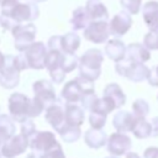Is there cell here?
<instances>
[{
	"label": "cell",
	"mask_w": 158,
	"mask_h": 158,
	"mask_svg": "<svg viewBox=\"0 0 158 158\" xmlns=\"http://www.w3.org/2000/svg\"><path fill=\"white\" fill-rule=\"evenodd\" d=\"M104 62V54L98 48L88 49L79 58V75L90 81H95L101 73V64Z\"/></svg>",
	"instance_id": "1"
},
{
	"label": "cell",
	"mask_w": 158,
	"mask_h": 158,
	"mask_svg": "<svg viewBox=\"0 0 158 158\" xmlns=\"http://www.w3.org/2000/svg\"><path fill=\"white\" fill-rule=\"evenodd\" d=\"M94 81H90L88 79L81 78L80 75L77 77L75 79L68 81L64 88L62 89V99L67 102V104H75L79 102L81 96L88 93V91H93L94 90Z\"/></svg>",
	"instance_id": "2"
},
{
	"label": "cell",
	"mask_w": 158,
	"mask_h": 158,
	"mask_svg": "<svg viewBox=\"0 0 158 158\" xmlns=\"http://www.w3.org/2000/svg\"><path fill=\"white\" fill-rule=\"evenodd\" d=\"M116 73L120 74L121 77L127 78L131 81L139 83L143 80H147V77L149 74V68L146 67L143 63L128 60L123 58L120 62H116Z\"/></svg>",
	"instance_id": "3"
},
{
	"label": "cell",
	"mask_w": 158,
	"mask_h": 158,
	"mask_svg": "<svg viewBox=\"0 0 158 158\" xmlns=\"http://www.w3.org/2000/svg\"><path fill=\"white\" fill-rule=\"evenodd\" d=\"M20 69L15 56H4V62L0 67V85L4 89H14L20 83Z\"/></svg>",
	"instance_id": "4"
},
{
	"label": "cell",
	"mask_w": 158,
	"mask_h": 158,
	"mask_svg": "<svg viewBox=\"0 0 158 158\" xmlns=\"http://www.w3.org/2000/svg\"><path fill=\"white\" fill-rule=\"evenodd\" d=\"M12 36H14V46L17 51L23 52L31 43L35 42L37 28L33 23L28 22L26 25H16L11 30Z\"/></svg>",
	"instance_id": "5"
},
{
	"label": "cell",
	"mask_w": 158,
	"mask_h": 158,
	"mask_svg": "<svg viewBox=\"0 0 158 158\" xmlns=\"http://www.w3.org/2000/svg\"><path fill=\"white\" fill-rule=\"evenodd\" d=\"M30 101L31 99L21 93H14L9 98V111L11 118L17 122H22L30 118Z\"/></svg>",
	"instance_id": "6"
},
{
	"label": "cell",
	"mask_w": 158,
	"mask_h": 158,
	"mask_svg": "<svg viewBox=\"0 0 158 158\" xmlns=\"http://www.w3.org/2000/svg\"><path fill=\"white\" fill-rule=\"evenodd\" d=\"M38 15H40V9L36 5V2L28 1V2H17L11 10V12L7 15V17H10L16 25H19L21 22H32L38 17Z\"/></svg>",
	"instance_id": "7"
},
{
	"label": "cell",
	"mask_w": 158,
	"mask_h": 158,
	"mask_svg": "<svg viewBox=\"0 0 158 158\" xmlns=\"http://www.w3.org/2000/svg\"><path fill=\"white\" fill-rule=\"evenodd\" d=\"M25 57L28 64V68L32 69H43L47 57V48L43 42H33L25 51Z\"/></svg>",
	"instance_id": "8"
},
{
	"label": "cell",
	"mask_w": 158,
	"mask_h": 158,
	"mask_svg": "<svg viewBox=\"0 0 158 158\" xmlns=\"http://www.w3.org/2000/svg\"><path fill=\"white\" fill-rule=\"evenodd\" d=\"M44 112V118L46 121L57 131L59 132L60 128L65 125V117H64V111H65V106L63 104V100L60 99H56L54 102H52L51 105H48Z\"/></svg>",
	"instance_id": "9"
},
{
	"label": "cell",
	"mask_w": 158,
	"mask_h": 158,
	"mask_svg": "<svg viewBox=\"0 0 158 158\" xmlns=\"http://www.w3.org/2000/svg\"><path fill=\"white\" fill-rule=\"evenodd\" d=\"M110 36L107 21H91L84 28V38L93 43H104Z\"/></svg>",
	"instance_id": "10"
},
{
	"label": "cell",
	"mask_w": 158,
	"mask_h": 158,
	"mask_svg": "<svg viewBox=\"0 0 158 158\" xmlns=\"http://www.w3.org/2000/svg\"><path fill=\"white\" fill-rule=\"evenodd\" d=\"M31 141H28V146L40 153L46 154L49 149H52L54 146L58 144L54 133L49 132V131H41V132H36L31 138Z\"/></svg>",
	"instance_id": "11"
},
{
	"label": "cell",
	"mask_w": 158,
	"mask_h": 158,
	"mask_svg": "<svg viewBox=\"0 0 158 158\" xmlns=\"http://www.w3.org/2000/svg\"><path fill=\"white\" fill-rule=\"evenodd\" d=\"M28 147V138L26 136L21 135H12L2 146H1V153L6 158H14L19 154H22Z\"/></svg>",
	"instance_id": "12"
},
{
	"label": "cell",
	"mask_w": 158,
	"mask_h": 158,
	"mask_svg": "<svg viewBox=\"0 0 158 158\" xmlns=\"http://www.w3.org/2000/svg\"><path fill=\"white\" fill-rule=\"evenodd\" d=\"M33 94H35V98L42 102L44 109L52 102H54L57 99L52 83L44 79L37 80L36 83H33Z\"/></svg>",
	"instance_id": "13"
},
{
	"label": "cell",
	"mask_w": 158,
	"mask_h": 158,
	"mask_svg": "<svg viewBox=\"0 0 158 158\" xmlns=\"http://www.w3.org/2000/svg\"><path fill=\"white\" fill-rule=\"evenodd\" d=\"M107 151L114 156H122L131 149V139L123 132H115L107 138Z\"/></svg>",
	"instance_id": "14"
},
{
	"label": "cell",
	"mask_w": 158,
	"mask_h": 158,
	"mask_svg": "<svg viewBox=\"0 0 158 158\" xmlns=\"http://www.w3.org/2000/svg\"><path fill=\"white\" fill-rule=\"evenodd\" d=\"M132 26V17L128 12L121 11L117 12L109 23V31L110 35L114 37H121L123 36Z\"/></svg>",
	"instance_id": "15"
},
{
	"label": "cell",
	"mask_w": 158,
	"mask_h": 158,
	"mask_svg": "<svg viewBox=\"0 0 158 158\" xmlns=\"http://www.w3.org/2000/svg\"><path fill=\"white\" fill-rule=\"evenodd\" d=\"M143 21L149 31L158 33V1H148L142 10Z\"/></svg>",
	"instance_id": "16"
},
{
	"label": "cell",
	"mask_w": 158,
	"mask_h": 158,
	"mask_svg": "<svg viewBox=\"0 0 158 158\" xmlns=\"http://www.w3.org/2000/svg\"><path fill=\"white\" fill-rule=\"evenodd\" d=\"M125 58L128 60L138 62V63H144L149 60L151 53L149 49H147L143 44L141 43H131L126 47V54Z\"/></svg>",
	"instance_id": "17"
},
{
	"label": "cell",
	"mask_w": 158,
	"mask_h": 158,
	"mask_svg": "<svg viewBox=\"0 0 158 158\" xmlns=\"http://www.w3.org/2000/svg\"><path fill=\"white\" fill-rule=\"evenodd\" d=\"M136 117L128 111H117L112 118V125L118 132H128L132 130Z\"/></svg>",
	"instance_id": "18"
},
{
	"label": "cell",
	"mask_w": 158,
	"mask_h": 158,
	"mask_svg": "<svg viewBox=\"0 0 158 158\" xmlns=\"http://www.w3.org/2000/svg\"><path fill=\"white\" fill-rule=\"evenodd\" d=\"M84 7L89 14L91 21H100V20L107 21L109 11L100 0H88Z\"/></svg>",
	"instance_id": "19"
},
{
	"label": "cell",
	"mask_w": 158,
	"mask_h": 158,
	"mask_svg": "<svg viewBox=\"0 0 158 158\" xmlns=\"http://www.w3.org/2000/svg\"><path fill=\"white\" fill-rule=\"evenodd\" d=\"M104 96L106 99H109L114 104L115 109H120L126 102V95L121 90L120 85L116 84V83H110V84H107L105 86V89H104Z\"/></svg>",
	"instance_id": "20"
},
{
	"label": "cell",
	"mask_w": 158,
	"mask_h": 158,
	"mask_svg": "<svg viewBox=\"0 0 158 158\" xmlns=\"http://www.w3.org/2000/svg\"><path fill=\"white\" fill-rule=\"evenodd\" d=\"M84 141L90 148L98 149L106 144L107 136L101 128H90L84 133Z\"/></svg>",
	"instance_id": "21"
},
{
	"label": "cell",
	"mask_w": 158,
	"mask_h": 158,
	"mask_svg": "<svg viewBox=\"0 0 158 158\" xmlns=\"http://www.w3.org/2000/svg\"><path fill=\"white\" fill-rule=\"evenodd\" d=\"M105 54L114 62H120L125 58L126 46L120 40H110L105 46Z\"/></svg>",
	"instance_id": "22"
},
{
	"label": "cell",
	"mask_w": 158,
	"mask_h": 158,
	"mask_svg": "<svg viewBox=\"0 0 158 158\" xmlns=\"http://www.w3.org/2000/svg\"><path fill=\"white\" fill-rule=\"evenodd\" d=\"M64 117H65V123L80 126L85 118L84 109L75 104H67L65 111H64Z\"/></svg>",
	"instance_id": "23"
},
{
	"label": "cell",
	"mask_w": 158,
	"mask_h": 158,
	"mask_svg": "<svg viewBox=\"0 0 158 158\" xmlns=\"http://www.w3.org/2000/svg\"><path fill=\"white\" fill-rule=\"evenodd\" d=\"M90 22H91V20H90V16L86 12L85 7L80 6L73 11V16L70 19V25H72L74 31L84 30Z\"/></svg>",
	"instance_id": "24"
},
{
	"label": "cell",
	"mask_w": 158,
	"mask_h": 158,
	"mask_svg": "<svg viewBox=\"0 0 158 158\" xmlns=\"http://www.w3.org/2000/svg\"><path fill=\"white\" fill-rule=\"evenodd\" d=\"M62 51L65 53H75L80 46V37L75 32H68L60 38Z\"/></svg>",
	"instance_id": "25"
},
{
	"label": "cell",
	"mask_w": 158,
	"mask_h": 158,
	"mask_svg": "<svg viewBox=\"0 0 158 158\" xmlns=\"http://www.w3.org/2000/svg\"><path fill=\"white\" fill-rule=\"evenodd\" d=\"M58 133L60 135V137H62V139H63L64 142L72 143V142H75V141L80 137L81 131H80L79 126H74V125H68V123H65V125L60 128V131H59Z\"/></svg>",
	"instance_id": "26"
},
{
	"label": "cell",
	"mask_w": 158,
	"mask_h": 158,
	"mask_svg": "<svg viewBox=\"0 0 158 158\" xmlns=\"http://www.w3.org/2000/svg\"><path fill=\"white\" fill-rule=\"evenodd\" d=\"M131 132H133L137 138L151 137V123L146 118H136Z\"/></svg>",
	"instance_id": "27"
},
{
	"label": "cell",
	"mask_w": 158,
	"mask_h": 158,
	"mask_svg": "<svg viewBox=\"0 0 158 158\" xmlns=\"http://www.w3.org/2000/svg\"><path fill=\"white\" fill-rule=\"evenodd\" d=\"M132 111H133V116L136 118H146V116L149 112V105L146 100L137 99L132 104Z\"/></svg>",
	"instance_id": "28"
},
{
	"label": "cell",
	"mask_w": 158,
	"mask_h": 158,
	"mask_svg": "<svg viewBox=\"0 0 158 158\" xmlns=\"http://www.w3.org/2000/svg\"><path fill=\"white\" fill-rule=\"evenodd\" d=\"M78 63H79V58L75 56V53H65L64 52L63 60H62V69L65 74L74 70L78 67Z\"/></svg>",
	"instance_id": "29"
},
{
	"label": "cell",
	"mask_w": 158,
	"mask_h": 158,
	"mask_svg": "<svg viewBox=\"0 0 158 158\" xmlns=\"http://www.w3.org/2000/svg\"><path fill=\"white\" fill-rule=\"evenodd\" d=\"M120 5L123 9V11L131 15H136L141 10L142 0H120Z\"/></svg>",
	"instance_id": "30"
},
{
	"label": "cell",
	"mask_w": 158,
	"mask_h": 158,
	"mask_svg": "<svg viewBox=\"0 0 158 158\" xmlns=\"http://www.w3.org/2000/svg\"><path fill=\"white\" fill-rule=\"evenodd\" d=\"M89 122L91 128H102L104 125L106 123V115L99 111H90Z\"/></svg>",
	"instance_id": "31"
},
{
	"label": "cell",
	"mask_w": 158,
	"mask_h": 158,
	"mask_svg": "<svg viewBox=\"0 0 158 158\" xmlns=\"http://www.w3.org/2000/svg\"><path fill=\"white\" fill-rule=\"evenodd\" d=\"M96 100H98V96H96V94L94 93V90H93V91H88V93H85V94L81 96V99H80L81 107H83L84 110L91 111L93 107H94V105H95V102H96Z\"/></svg>",
	"instance_id": "32"
},
{
	"label": "cell",
	"mask_w": 158,
	"mask_h": 158,
	"mask_svg": "<svg viewBox=\"0 0 158 158\" xmlns=\"http://www.w3.org/2000/svg\"><path fill=\"white\" fill-rule=\"evenodd\" d=\"M36 132H37V131H36V125H35V122H33L31 118H26L25 121L21 122V133H22L23 136H26V137L28 138V141H30V138H31Z\"/></svg>",
	"instance_id": "33"
},
{
	"label": "cell",
	"mask_w": 158,
	"mask_h": 158,
	"mask_svg": "<svg viewBox=\"0 0 158 158\" xmlns=\"http://www.w3.org/2000/svg\"><path fill=\"white\" fill-rule=\"evenodd\" d=\"M143 46L147 49H158V33L149 31L143 38Z\"/></svg>",
	"instance_id": "34"
},
{
	"label": "cell",
	"mask_w": 158,
	"mask_h": 158,
	"mask_svg": "<svg viewBox=\"0 0 158 158\" xmlns=\"http://www.w3.org/2000/svg\"><path fill=\"white\" fill-rule=\"evenodd\" d=\"M44 156H46V158H65V154L59 143L57 146H54L52 149H49Z\"/></svg>",
	"instance_id": "35"
},
{
	"label": "cell",
	"mask_w": 158,
	"mask_h": 158,
	"mask_svg": "<svg viewBox=\"0 0 158 158\" xmlns=\"http://www.w3.org/2000/svg\"><path fill=\"white\" fill-rule=\"evenodd\" d=\"M147 81L151 86H158V65L154 69H149V74L147 77Z\"/></svg>",
	"instance_id": "36"
},
{
	"label": "cell",
	"mask_w": 158,
	"mask_h": 158,
	"mask_svg": "<svg viewBox=\"0 0 158 158\" xmlns=\"http://www.w3.org/2000/svg\"><path fill=\"white\" fill-rule=\"evenodd\" d=\"M60 38L62 36H52L49 40H48V48L49 49H60L62 51V46H60Z\"/></svg>",
	"instance_id": "37"
},
{
	"label": "cell",
	"mask_w": 158,
	"mask_h": 158,
	"mask_svg": "<svg viewBox=\"0 0 158 158\" xmlns=\"http://www.w3.org/2000/svg\"><path fill=\"white\" fill-rule=\"evenodd\" d=\"M10 137H11L10 132H9L5 127H2V126L0 125V148H1V146H2Z\"/></svg>",
	"instance_id": "38"
},
{
	"label": "cell",
	"mask_w": 158,
	"mask_h": 158,
	"mask_svg": "<svg viewBox=\"0 0 158 158\" xmlns=\"http://www.w3.org/2000/svg\"><path fill=\"white\" fill-rule=\"evenodd\" d=\"M144 158H158V147H149L143 153Z\"/></svg>",
	"instance_id": "39"
},
{
	"label": "cell",
	"mask_w": 158,
	"mask_h": 158,
	"mask_svg": "<svg viewBox=\"0 0 158 158\" xmlns=\"http://www.w3.org/2000/svg\"><path fill=\"white\" fill-rule=\"evenodd\" d=\"M149 123H151V136L158 137V116L153 117Z\"/></svg>",
	"instance_id": "40"
},
{
	"label": "cell",
	"mask_w": 158,
	"mask_h": 158,
	"mask_svg": "<svg viewBox=\"0 0 158 158\" xmlns=\"http://www.w3.org/2000/svg\"><path fill=\"white\" fill-rule=\"evenodd\" d=\"M26 158H46V156H44L43 153H40V152L33 151L32 153L27 154V157H26Z\"/></svg>",
	"instance_id": "41"
},
{
	"label": "cell",
	"mask_w": 158,
	"mask_h": 158,
	"mask_svg": "<svg viewBox=\"0 0 158 158\" xmlns=\"http://www.w3.org/2000/svg\"><path fill=\"white\" fill-rule=\"evenodd\" d=\"M126 158H139V156H138L137 153H133V152H130V153H127V156H126Z\"/></svg>",
	"instance_id": "42"
},
{
	"label": "cell",
	"mask_w": 158,
	"mask_h": 158,
	"mask_svg": "<svg viewBox=\"0 0 158 158\" xmlns=\"http://www.w3.org/2000/svg\"><path fill=\"white\" fill-rule=\"evenodd\" d=\"M2 62H4V54L0 52V67H1V64H2Z\"/></svg>",
	"instance_id": "43"
},
{
	"label": "cell",
	"mask_w": 158,
	"mask_h": 158,
	"mask_svg": "<svg viewBox=\"0 0 158 158\" xmlns=\"http://www.w3.org/2000/svg\"><path fill=\"white\" fill-rule=\"evenodd\" d=\"M33 2H43V1H46V0H32Z\"/></svg>",
	"instance_id": "44"
},
{
	"label": "cell",
	"mask_w": 158,
	"mask_h": 158,
	"mask_svg": "<svg viewBox=\"0 0 158 158\" xmlns=\"http://www.w3.org/2000/svg\"><path fill=\"white\" fill-rule=\"evenodd\" d=\"M0 158H6V157H5V156H4V154L0 152Z\"/></svg>",
	"instance_id": "45"
},
{
	"label": "cell",
	"mask_w": 158,
	"mask_h": 158,
	"mask_svg": "<svg viewBox=\"0 0 158 158\" xmlns=\"http://www.w3.org/2000/svg\"><path fill=\"white\" fill-rule=\"evenodd\" d=\"M107 158H116V157H107Z\"/></svg>",
	"instance_id": "46"
}]
</instances>
